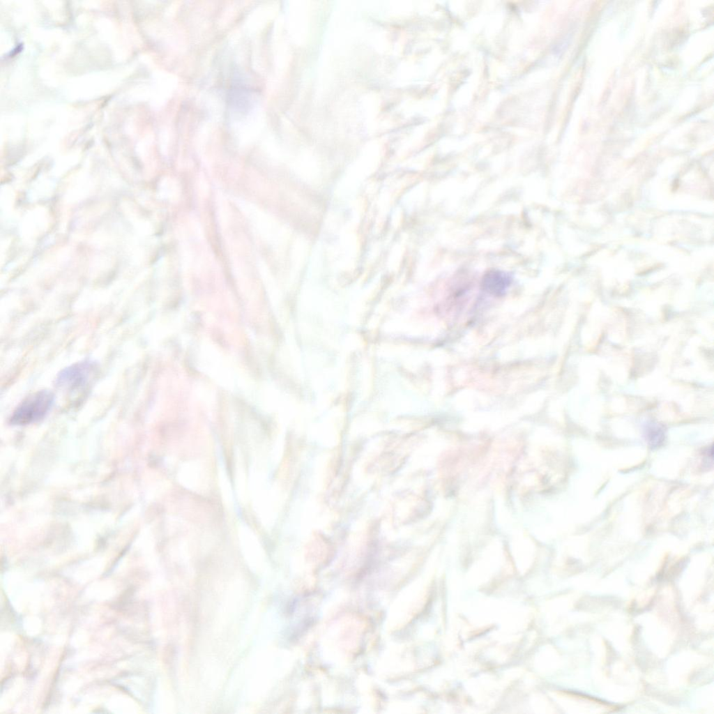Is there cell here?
<instances>
[{"instance_id":"1","label":"cell","mask_w":714,"mask_h":714,"mask_svg":"<svg viewBox=\"0 0 714 714\" xmlns=\"http://www.w3.org/2000/svg\"><path fill=\"white\" fill-rule=\"evenodd\" d=\"M54 397L49 390H40L25 398L13 412L10 423L15 425H25L43 418L50 411Z\"/></svg>"},{"instance_id":"2","label":"cell","mask_w":714,"mask_h":714,"mask_svg":"<svg viewBox=\"0 0 714 714\" xmlns=\"http://www.w3.org/2000/svg\"><path fill=\"white\" fill-rule=\"evenodd\" d=\"M96 365L91 362L74 364L63 370L56 379L58 386L69 390L85 386L95 372Z\"/></svg>"},{"instance_id":"3","label":"cell","mask_w":714,"mask_h":714,"mask_svg":"<svg viewBox=\"0 0 714 714\" xmlns=\"http://www.w3.org/2000/svg\"><path fill=\"white\" fill-rule=\"evenodd\" d=\"M512 279L509 274L499 270L489 271L482 280V288L489 294L501 296L510 285Z\"/></svg>"},{"instance_id":"4","label":"cell","mask_w":714,"mask_h":714,"mask_svg":"<svg viewBox=\"0 0 714 714\" xmlns=\"http://www.w3.org/2000/svg\"><path fill=\"white\" fill-rule=\"evenodd\" d=\"M665 431L663 426L651 423L648 425L645 430V436L647 442L651 448H658L662 444L664 440Z\"/></svg>"}]
</instances>
